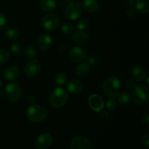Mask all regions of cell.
<instances>
[{"label":"cell","mask_w":149,"mask_h":149,"mask_svg":"<svg viewBox=\"0 0 149 149\" xmlns=\"http://www.w3.org/2000/svg\"><path fill=\"white\" fill-rule=\"evenodd\" d=\"M48 111L47 109L40 105L31 104L26 111V116L30 122L39 123L43 122L47 117Z\"/></svg>","instance_id":"1"},{"label":"cell","mask_w":149,"mask_h":149,"mask_svg":"<svg viewBox=\"0 0 149 149\" xmlns=\"http://www.w3.org/2000/svg\"><path fill=\"white\" fill-rule=\"evenodd\" d=\"M68 100V95L64 89L61 87L55 88L49 95V103L54 108L63 107L67 103Z\"/></svg>","instance_id":"2"},{"label":"cell","mask_w":149,"mask_h":149,"mask_svg":"<svg viewBox=\"0 0 149 149\" xmlns=\"http://www.w3.org/2000/svg\"><path fill=\"white\" fill-rule=\"evenodd\" d=\"M132 98L136 105L140 106L147 104L149 99V89L146 84H138L135 87Z\"/></svg>","instance_id":"3"},{"label":"cell","mask_w":149,"mask_h":149,"mask_svg":"<svg viewBox=\"0 0 149 149\" xmlns=\"http://www.w3.org/2000/svg\"><path fill=\"white\" fill-rule=\"evenodd\" d=\"M121 82L116 77H111L106 79L103 84V90L105 94L111 97H114L119 94Z\"/></svg>","instance_id":"4"},{"label":"cell","mask_w":149,"mask_h":149,"mask_svg":"<svg viewBox=\"0 0 149 149\" xmlns=\"http://www.w3.org/2000/svg\"><path fill=\"white\" fill-rule=\"evenodd\" d=\"M82 13L81 4L76 1H70L65 10V15L68 20H75L80 17Z\"/></svg>","instance_id":"5"},{"label":"cell","mask_w":149,"mask_h":149,"mask_svg":"<svg viewBox=\"0 0 149 149\" xmlns=\"http://www.w3.org/2000/svg\"><path fill=\"white\" fill-rule=\"evenodd\" d=\"M5 95L9 100L15 102L20 99L22 95V89L17 83H10L5 87Z\"/></svg>","instance_id":"6"},{"label":"cell","mask_w":149,"mask_h":149,"mask_svg":"<svg viewBox=\"0 0 149 149\" xmlns=\"http://www.w3.org/2000/svg\"><path fill=\"white\" fill-rule=\"evenodd\" d=\"M42 24L44 29L47 31H54L60 24V17L55 13H48L42 18Z\"/></svg>","instance_id":"7"},{"label":"cell","mask_w":149,"mask_h":149,"mask_svg":"<svg viewBox=\"0 0 149 149\" xmlns=\"http://www.w3.org/2000/svg\"><path fill=\"white\" fill-rule=\"evenodd\" d=\"M70 148L71 149H93V145L87 137L77 135L71 140Z\"/></svg>","instance_id":"8"},{"label":"cell","mask_w":149,"mask_h":149,"mask_svg":"<svg viewBox=\"0 0 149 149\" xmlns=\"http://www.w3.org/2000/svg\"><path fill=\"white\" fill-rule=\"evenodd\" d=\"M53 138L49 132L41 134L36 138L34 142L35 146L39 149H47L52 146Z\"/></svg>","instance_id":"9"},{"label":"cell","mask_w":149,"mask_h":149,"mask_svg":"<svg viewBox=\"0 0 149 149\" xmlns=\"http://www.w3.org/2000/svg\"><path fill=\"white\" fill-rule=\"evenodd\" d=\"M42 68L40 62L38 60L31 61L26 64L24 72L28 77H34L39 74Z\"/></svg>","instance_id":"10"},{"label":"cell","mask_w":149,"mask_h":149,"mask_svg":"<svg viewBox=\"0 0 149 149\" xmlns=\"http://www.w3.org/2000/svg\"><path fill=\"white\" fill-rule=\"evenodd\" d=\"M89 106L95 112H100L104 107V101L100 95L93 94L90 96L88 100Z\"/></svg>","instance_id":"11"},{"label":"cell","mask_w":149,"mask_h":149,"mask_svg":"<svg viewBox=\"0 0 149 149\" xmlns=\"http://www.w3.org/2000/svg\"><path fill=\"white\" fill-rule=\"evenodd\" d=\"M69 58L75 63L82 62L86 58V53L79 47H74L69 51Z\"/></svg>","instance_id":"12"},{"label":"cell","mask_w":149,"mask_h":149,"mask_svg":"<svg viewBox=\"0 0 149 149\" xmlns=\"http://www.w3.org/2000/svg\"><path fill=\"white\" fill-rule=\"evenodd\" d=\"M52 37L48 34H42L37 40V46L41 51L46 52L49 50L52 45Z\"/></svg>","instance_id":"13"},{"label":"cell","mask_w":149,"mask_h":149,"mask_svg":"<svg viewBox=\"0 0 149 149\" xmlns=\"http://www.w3.org/2000/svg\"><path fill=\"white\" fill-rule=\"evenodd\" d=\"M90 41V36L83 31H77L73 35V42L78 46L87 45Z\"/></svg>","instance_id":"14"},{"label":"cell","mask_w":149,"mask_h":149,"mask_svg":"<svg viewBox=\"0 0 149 149\" xmlns=\"http://www.w3.org/2000/svg\"><path fill=\"white\" fill-rule=\"evenodd\" d=\"M20 71L18 67L15 65H12L6 68L4 71V77L7 81H14L19 77Z\"/></svg>","instance_id":"15"},{"label":"cell","mask_w":149,"mask_h":149,"mask_svg":"<svg viewBox=\"0 0 149 149\" xmlns=\"http://www.w3.org/2000/svg\"><path fill=\"white\" fill-rule=\"evenodd\" d=\"M68 90L72 94H79L81 93L83 90V84L80 81L77 79H73L71 80L68 83V86H67Z\"/></svg>","instance_id":"16"},{"label":"cell","mask_w":149,"mask_h":149,"mask_svg":"<svg viewBox=\"0 0 149 149\" xmlns=\"http://www.w3.org/2000/svg\"><path fill=\"white\" fill-rule=\"evenodd\" d=\"M132 77L136 81H143L146 77V71L145 68L141 65H137L132 69Z\"/></svg>","instance_id":"17"},{"label":"cell","mask_w":149,"mask_h":149,"mask_svg":"<svg viewBox=\"0 0 149 149\" xmlns=\"http://www.w3.org/2000/svg\"><path fill=\"white\" fill-rule=\"evenodd\" d=\"M90 67L88 63L80 62L76 67V74L79 77H85L90 73Z\"/></svg>","instance_id":"18"},{"label":"cell","mask_w":149,"mask_h":149,"mask_svg":"<svg viewBox=\"0 0 149 149\" xmlns=\"http://www.w3.org/2000/svg\"><path fill=\"white\" fill-rule=\"evenodd\" d=\"M82 6L87 13H94L98 8V2L97 0H84Z\"/></svg>","instance_id":"19"},{"label":"cell","mask_w":149,"mask_h":149,"mask_svg":"<svg viewBox=\"0 0 149 149\" xmlns=\"http://www.w3.org/2000/svg\"><path fill=\"white\" fill-rule=\"evenodd\" d=\"M40 7L46 13L53 11L56 7L55 0H40Z\"/></svg>","instance_id":"20"},{"label":"cell","mask_w":149,"mask_h":149,"mask_svg":"<svg viewBox=\"0 0 149 149\" xmlns=\"http://www.w3.org/2000/svg\"><path fill=\"white\" fill-rule=\"evenodd\" d=\"M135 9L141 13H147L149 11V0H137Z\"/></svg>","instance_id":"21"},{"label":"cell","mask_w":149,"mask_h":149,"mask_svg":"<svg viewBox=\"0 0 149 149\" xmlns=\"http://www.w3.org/2000/svg\"><path fill=\"white\" fill-rule=\"evenodd\" d=\"M117 100L122 105H127L130 103L132 100V95L128 92H122L120 94H118Z\"/></svg>","instance_id":"22"},{"label":"cell","mask_w":149,"mask_h":149,"mask_svg":"<svg viewBox=\"0 0 149 149\" xmlns=\"http://www.w3.org/2000/svg\"><path fill=\"white\" fill-rule=\"evenodd\" d=\"M5 35L10 40H16L19 37V32L16 29L13 27L7 28L5 30Z\"/></svg>","instance_id":"23"},{"label":"cell","mask_w":149,"mask_h":149,"mask_svg":"<svg viewBox=\"0 0 149 149\" xmlns=\"http://www.w3.org/2000/svg\"><path fill=\"white\" fill-rule=\"evenodd\" d=\"M67 81H68V76L65 73H59L58 74H57L55 79V82L58 86L64 85L66 84Z\"/></svg>","instance_id":"24"},{"label":"cell","mask_w":149,"mask_h":149,"mask_svg":"<svg viewBox=\"0 0 149 149\" xmlns=\"http://www.w3.org/2000/svg\"><path fill=\"white\" fill-rule=\"evenodd\" d=\"M61 31L65 35H69L73 31V26L69 21H63L61 25Z\"/></svg>","instance_id":"25"},{"label":"cell","mask_w":149,"mask_h":149,"mask_svg":"<svg viewBox=\"0 0 149 149\" xmlns=\"http://www.w3.org/2000/svg\"><path fill=\"white\" fill-rule=\"evenodd\" d=\"M24 54L27 58H36V55H37V52H36V49L33 47L30 46V45L25 47Z\"/></svg>","instance_id":"26"},{"label":"cell","mask_w":149,"mask_h":149,"mask_svg":"<svg viewBox=\"0 0 149 149\" xmlns=\"http://www.w3.org/2000/svg\"><path fill=\"white\" fill-rule=\"evenodd\" d=\"M90 21L87 18L80 19L77 23V29L79 31H84L90 27Z\"/></svg>","instance_id":"27"},{"label":"cell","mask_w":149,"mask_h":149,"mask_svg":"<svg viewBox=\"0 0 149 149\" xmlns=\"http://www.w3.org/2000/svg\"><path fill=\"white\" fill-rule=\"evenodd\" d=\"M106 106L107 109L110 111H114L117 108V102L113 97H111L106 101Z\"/></svg>","instance_id":"28"},{"label":"cell","mask_w":149,"mask_h":149,"mask_svg":"<svg viewBox=\"0 0 149 149\" xmlns=\"http://www.w3.org/2000/svg\"><path fill=\"white\" fill-rule=\"evenodd\" d=\"M10 58V54L5 49H0V65L4 64L8 61Z\"/></svg>","instance_id":"29"},{"label":"cell","mask_w":149,"mask_h":149,"mask_svg":"<svg viewBox=\"0 0 149 149\" xmlns=\"http://www.w3.org/2000/svg\"><path fill=\"white\" fill-rule=\"evenodd\" d=\"M11 52L13 54H17L18 52H20V49H21V45L20 43H15L12 45L11 48Z\"/></svg>","instance_id":"30"},{"label":"cell","mask_w":149,"mask_h":149,"mask_svg":"<svg viewBox=\"0 0 149 149\" xmlns=\"http://www.w3.org/2000/svg\"><path fill=\"white\" fill-rule=\"evenodd\" d=\"M125 85L127 88L129 89H132V88H135V87L136 86L135 84V81L132 79H128L126 81H125Z\"/></svg>","instance_id":"31"},{"label":"cell","mask_w":149,"mask_h":149,"mask_svg":"<svg viewBox=\"0 0 149 149\" xmlns=\"http://www.w3.org/2000/svg\"><path fill=\"white\" fill-rule=\"evenodd\" d=\"M126 13L127 15V16H129V17H134V16H135V15H136L137 10L136 9L134 8V7H130L129 8L127 9V10Z\"/></svg>","instance_id":"32"},{"label":"cell","mask_w":149,"mask_h":149,"mask_svg":"<svg viewBox=\"0 0 149 149\" xmlns=\"http://www.w3.org/2000/svg\"><path fill=\"white\" fill-rule=\"evenodd\" d=\"M6 25V18L2 13H0V31L2 30Z\"/></svg>","instance_id":"33"},{"label":"cell","mask_w":149,"mask_h":149,"mask_svg":"<svg viewBox=\"0 0 149 149\" xmlns=\"http://www.w3.org/2000/svg\"><path fill=\"white\" fill-rule=\"evenodd\" d=\"M142 121L145 124L148 125L149 123V114L148 112H144L142 115Z\"/></svg>","instance_id":"34"},{"label":"cell","mask_w":149,"mask_h":149,"mask_svg":"<svg viewBox=\"0 0 149 149\" xmlns=\"http://www.w3.org/2000/svg\"><path fill=\"white\" fill-rule=\"evenodd\" d=\"M100 116L101 119H104V120H106V119H109V114L108 113V112L104 110H101L100 111Z\"/></svg>","instance_id":"35"},{"label":"cell","mask_w":149,"mask_h":149,"mask_svg":"<svg viewBox=\"0 0 149 149\" xmlns=\"http://www.w3.org/2000/svg\"><path fill=\"white\" fill-rule=\"evenodd\" d=\"M142 141L147 147L149 145V135L148 134H145V135H143L142 137Z\"/></svg>","instance_id":"36"},{"label":"cell","mask_w":149,"mask_h":149,"mask_svg":"<svg viewBox=\"0 0 149 149\" xmlns=\"http://www.w3.org/2000/svg\"><path fill=\"white\" fill-rule=\"evenodd\" d=\"M87 63L89 65H95L96 63V58L94 56H90L87 58Z\"/></svg>","instance_id":"37"},{"label":"cell","mask_w":149,"mask_h":149,"mask_svg":"<svg viewBox=\"0 0 149 149\" xmlns=\"http://www.w3.org/2000/svg\"><path fill=\"white\" fill-rule=\"evenodd\" d=\"M28 101H29V103H31V104H33V103L36 102V97L33 95H31L29 96L28 97Z\"/></svg>","instance_id":"38"},{"label":"cell","mask_w":149,"mask_h":149,"mask_svg":"<svg viewBox=\"0 0 149 149\" xmlns=\"http://www.w3.org/2000/svg\"><path fill=\"white\" fill-rule=\"evenodd\" d=\"M125 1L130 6H132L135 4V0H125Z\"/></svg>","instance_id":"39"},{"label":"cell","mask_w":149,"mask_h":149,"mask_svg":"<svg viewBox=\"0 0 149 149\" xmlns=\"http://www.w3.org/2000/svg\"><path fill=\"white\" fill-rule=\"evenodd\" d=\"M2 85H3V81H2V80L1 79V78H0V88L2 87Z\"/></svg>","instance_id":"40"},{"label":"cell","mask_w":149,"mask_h":149,"mask_svg":"<svg viewBox=\"0 0 149 149\" xmlns=\"http://www.w3.org/2000/svg\"><path fill=\"white\" fill-rule=\"evenodd\" d=\"M63 1L64 2L68 3V2H70V1H71V0H63Z\"/></svg>","instance_id":"41"}]
</instances>
